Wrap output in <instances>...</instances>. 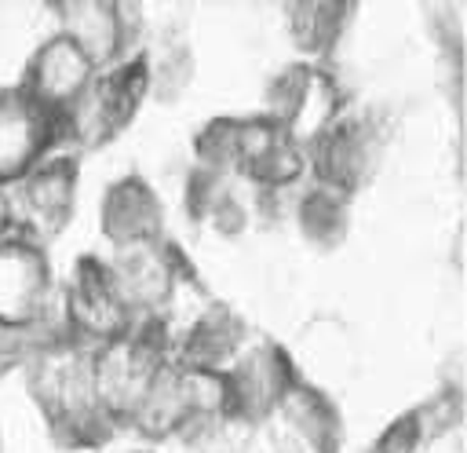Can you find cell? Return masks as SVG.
Listing matches in <instances>:
<instances>
[{"label":"cell","instance_id":"9c48e42d","mask_svg":"<svg viewBox=\"0 0 467 453\" xmlns=\"http://www.w3.org/2000/svg\"><path fill=\"white\" fill-rule=\"evenodd\" d=\"M299 223H303V230H306L310 237H317V241L339 237V234H343V223H347L339 194H336L332 186H317L314 194H306L303 205H299Z\"/></svg>","mask_w":467,"mask_h":453},{"label":"cell","instance_id":"8fae6325","mask_svg":"<svg viewBox=\"0 0 467 453\" xmlns=\"http://www.w3.org/2000/svg\"><path fill=\"white\" fill-rule=\"evenodd\" d=\"M18 226H15V205H11V190L0 186V241L4 237H15Z\"/></svg>","mask_w":467,"mask_h":453},{"label":"cell","instance_id":"52a82bcc","mask_svg":"<svg viewBox=\"0 0 467 453\" xmlns=\"http://www.w3.org/2000/svg\"><path fill=\"white\" fill-rule=\"evenodd\" d=\"M124 18L128 11L117 4H66V37L102 69L120 55L128 33Z\"/></svg>","mask_w":467,"mask_h":453},{"label":"cell","instance_id":"3957f363","mask_svg":"<svg viewBox=\"0 0 467 453\" xmlns=\"http://www.w3.org/2000/svg\"><path fill=\"white\" fill-rule=\"evenodd\" d=\"M95 73H99L95 62L66 33H58L36 47V55L26 69V95L58 121L84 95V88L95 80Z\"/></svg>","mask_w":467,"mask_h":453},{"label":"cell","instance_id":"30bf717a","mask_svg":"<svg viewBox=\"0 0 467 453\" xmlns=\"http://www.w3.org/2000/svg\"><path fill=\"white\" fill-rule=\"evenodd\" d=\"M420 442V416H401L398 424H390L383 431V438L376 442L372 453H412Z\"/></svg>","mask_w":467,"mask_h":453},{"label":"cell","instance_id":"277c9868","mask_svg":"<svg viewBox=\"0 0 467 453\" xmlns=\"http://www.w3.org/2000/svg\"><path fill=\"white\" fill-rule=\"evenodd\" d=\"M58 139V121L26 91L0 95V186L29 175Z\"/></svg>","mask_w":467,"mask_h":453},{"label":"cell","instance_id":"5b68a950","mask_svg":"<svg viewBox=\"0 0 467 453\" xmlns=\"http://www.w3.org/2000/svg\"><path fill=\"white\" fill-rule=\"evenodd\" d=\"M62 300H66V321L73 340H95L102 347L109 340H120L135 325L131 311L117 296L102 263H84L77 281L62 292Z\"/></svg>","mask_w":467,"mask_h":453},{"label":"cell","instance_id":"8992f818","mask_svg":"<svg viewBox=\"0 0 467 453\" xmlns=\"http://www.w3.org/2000/svg\"><path fill=\"white\" fill-rule=\"evenodd\" d=\"M15 226L22 237L55 230L73 205V168L69 161H40L11 190Z\"/></svg>","mask_w":467,"mask_h":453},{"label":"cell","instance_id":"6da1fadb","mask_svg":"<svg viewBox=\"0 0 467 453\" xmlns=\"http://www.w3.org/2000/svg\"><path fill=\"white\" fill-rule=\"evenodd\" d=\"M106 274H109L117 296L124 300V307L131 311L135 321L157 318L161 307L168 303L171 289L182 278V270L175 267V252L161 237L117 245L113 259L106 263Z\"/></svg>","mask_w":467,"mask_h":453},{"label":"cell","instance_id":"ba28073f","mask_svg":"<svg viewBox=\"0 0 467 453\" xmlns=\"http://www.w3.org/2000/svg\"><path fill=\"white\" fill-rule=\"evenodd\" d=\"M102 226H106V234L113 237V245L161 237V208H157L153 194L146 190V183H139V179L117 183V186L106 194Z\"/></svg>","mask_w":467,"mask_h":453},{"label":"cell","instance_id":"7a4b0ae2","mask_svg":"<svg viewBox=\"0 0 467 453\" xmlns=\"http://www.w3.org/2000/svg\"><path fill=\"white\" fill-rule=\"evenodd\" d=\"M51 300V281L40 248L15 234L0 241V329L29 332Z\"/></svg>","mask_w":467,"mask_h":453}]
</instances>
